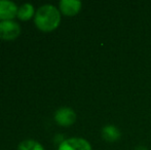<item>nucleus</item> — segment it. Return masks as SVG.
<instances>
[{
    "label": "nucleus",
    "mask_w": 151,
    "mask_h": 150,
    "mask_svg": "<svg viewBox=\"0 0 151 150\" xmlns=\"http://www.w3.org/2000/svg\"><path fill=\"white\" fill-rule=\"evenodd\" d=\"M34 21L39 29L43 31H50L59 26L61 14L56 6L52 4H44L37 9Z\"/></svg>",
    "instance_id": "1"
},
{
    "label": "nucleus",
    "mask_w": 151,
    "mask_h": 150,
    "mask_svg": "<svg viewBox=\"0 0 151 150\" xmlns=\"http://www.w3.org/2000/svg\"><path fill=\"white\" fill-rule=\"evenodd\" d=\"M21 27L12 20H5L0 22V38L12 40L20 34Z\"/></svg>",
    "instance_id": "2"
},
{
    "label": "nucleus",
    "mask_w": 151,
    "mask_h": 150,
    "mask_svg": "<svg viewBox=\"0 0 151 150\" xmlns=\"http://www.w3.org/2000/svg\"><path fill=\"white\" fill-rule=\"evenodd\" d=\"M58 150H91V146L83 138H69L61 143Z\"/></svg>",
    "instance_id": "3"
},
{
    "label": "nucleus",
    "mask_w": 151,
    "mask_h": 150,
    "mask_svg": "<svg viewBox=\"0 0 151 150\" xmlns=\"http://www.w3.org/2000/svg\"><path fill=\"white\" fill-rule=\"evenodd\" d=\"M55 119L61 126H71L76 120V113L70 107H61L55 113Z\"/></svg>",
    "instance_id": "4"
},
{
    "label": "nucleus",
    "mask_w": 151,
    "mask_h": 150,
    "mask_svg": "<svg viewBox=\"0 0 151 150\" xmlns=\"http://www.w3.org/2000/svg\"><path fill=\"white\" fill-rule=\"evenodd\" d=\"M19 7L10 0H0V19L3 21L12 20L18 14Z\"/></svg>",
    "instance_id": "5"
},
{
    "label": "nucleus",
    "mask_w": 151,
    "mask_h": 150,
    "mask_svg": "<svg viewBox=\"0 0 151 150\" xmlns=\"http://www.w3.org/2000/svg\"><path fill=\"white\" fill-rule=\"evenodd\" d=\"M60 8L66 16H74L81 8V2L79 0H61Z\"/></svg>",
    "instance_id": "6"
},
{
    "label": "nucleus",
    "mask_w": 151,
    "mask_h": 150,
    "mask_svg": "<svg viewBox=\"0 0 151 150\" xmlns=\"http://www.w3.org/2000/svg\"><path fill=\"white\" fill-rule=\"evenodd\" d=\"M102 137L107 142H116L120 139L121 133L115 126L108 124L104 126L102 130Z\"/></svg>",
    "instance_id": "7"
},
{
    "label": "nucleus",
    "mask_w": 151,
    "mask_h": 150,
    "mask_svg": "<svg viewBox=\"0 0 151 150\" xmlns=\"http://www.w3.org/2000/svg\"><path fill=\"white\" fill-rule=\"evenodd\" d=\"M34 14V7L31 3H24L18 9V17L21 20H28Z\"/></svg>",
    "instance_id": "8"
},
{
    "label": "nucleus",
    "mask_w": 151,
    "mask_h": 150,
    "mask_svg": "<svg viewBox=\"0 0 151 150\" xmlns=\"http://www.w3.org/2000/svg\"><path fill=\"white\" fill-rule=\"evenodd\" d=\"M19 150H44L42 145L35 140H24L19 144Z\"/></svg>",
    "instance_id": "9"
},
{
    "label": "nucleus",
    "mask_w": 151,
    "mask_h": 150,
    "mask_svg": "<svg viewBox=\"0 0 151 150\" xmlns=\"http://www.w3.org/2000/svg\"><path fill=\"white\" fill-rule=\"evenodd\" d=\"M135 150H148V149L146 148L145 146H139V147H137Z\"/></svg>",
    "instance_id": "10"
}]
</instances>
